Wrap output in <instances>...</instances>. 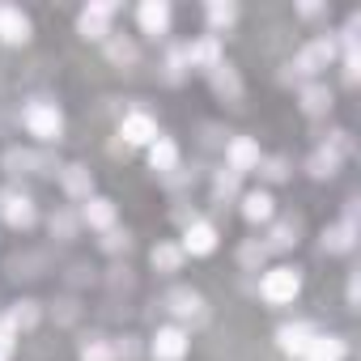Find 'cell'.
I'll return each mask as SVG.
<instances>
[{"label": "cell", "mask_w": 361, "mask_h": 361, "mask_svg": "<svg viewBox=\"0 0 361 361\" xmlns=\"http://www.w3.org/2000/svg\"><path fill=\"white\" fill-rule=\"evenodd\" d=\"M22 123H26V132H30V136L47 140V145L64 136V115H60V106H56V102H47V98H35V102L22 111Z\"/></svg>", "instance_id": "1"}, {"label": "cell", "mask_w": 361, "mask_h": 361, "mask_svg": "<svg viewBox=\"0 0 361 361\" xmlns=\"http://www.w3.org/2000/svg\"><path fill=\"white\" fill-rule=\"evenodd\" d=\"M259 293H264V302L285 306V302H293V298L302 293V272H298V268H272V272H264Z\"/></svg>", "instance_id": "2"}, {"label": "cell", "mask_w": 361, "mask_h": 361, "mask_svg": "<svg viewBox=\"0 0 361 361\" xmlns=\"http://www.w3.org/2000/svg\"><path fill=\"white\" fill-rule=\"evenodd\" d=\"M331 60H336V39H331V35H319V39H310V43L298 51L293 73H302V77H319Z\"/></svg>", "instance_id": "3"}, {"label": "cell", "mask_w": 361, "mask_h": 361, "mask_svg": "<svg viewBox=\"0 0 361 361\" xmlns=\"http://www.w3.org/2000/svg\"><path fill=\"white\" fill-rule=\"evenodd\" d=\"M0 217H5L13 230H30V226L39 221L35 200H30L26 192H0Z\"/></svg>", "instance_id": "4"}, {"label": "cell", "mask_w": 361, "mask_h": 361, "mask_svg": "<svg viewBox=\"0 0 361 361\" xmlns=\"http://www.w3.org/2000/svg\"><path fill=\"white\" fill-rule=\"evenodd\" d=\"M111 18H115V5H111V0L85 5L81 18H77V35H81V39H106V35H111Z\"/></svg>", "instance_id": "5"}, {"label": "cell", "mask_w": 361, "mask_h": 361, "mask_svg": "<svg viewBox=\"0 0 361 361\" xmlns=\"http://www.w3.org/2000/svg\"><path fill=\"white\" fill-rule=\"evenodd\" d=\"M0 43H9V47L30 43V18L13 5H0Z\"/></svg>", "instance_id": "6"}, {"label": "cell", "mask_w": 361, "mask_h": 361, "mask_svg": "<svg viewBox=\"0 0 361 361\" xmlns=\"http://www.w3.org/2000/svg\"><path fill=\"white\" fill-rule=\"evenodd\" d=\"M153 357H157V361H183V357H188V331H183V327H157V336H153Z\"/></svg>", "instance_id": "7"}, {"label": "cell", "mask_w": 361, "mask_h": 361, "mask_svg": "<svg viewBox=\"0 0 361 361\" xmlns=\"http://www.w3.org/2000/svg\"><path fill=\"white\" fill-rule=\"evenodd\" d=\"M119 136H123V145H153L161 132H157L153 115H145V111H132V115H123V123H119Z\"/></svg>", "instance_id": "8"}, {"label": "cell", "mask_w": 361, "mask_h": 361, "mask_svg": "<svg viewBox=\"0 0 361 361\" xmlns=\"http://www.w3.org/2000/svg\"><path fill=\"white\" fill-rule=\"evenodd\" d=\"M226 161H230L234 174H247V170L259 166V145H255L251 136H234V140L226 145Z\"/></svg>", "instance_id": "9"}, {"label": "cell", "mask_w": 361, "mask_h": 361, "mask_svg": "<svg viewBox=\"0 0 361 361\" xmlns=\"http://www.w3.org/2000/svg\"><path fill=\"white\" fill-rule=\"evenodd\" d=\"M314 340V327L310 323H285L281 331H276V344H281V353L285 357H293V361H302V353H306V344Z\"/></svg>", "instance_id": "10"}, {"label": "cell", "mask_w": 361, "mask_h": 361, "mask_svg": "<svg viewBox=\"0 0 361 361\" xmlns=\"http://www.w3.org/2000/svg\"><path fill=\"white\" fill-rule=\"evenodd\" d=\"M344 357H348L344 336H323V331H314V340L302 353V361H344Z\"/></svg>", "instance_id": "11"}, {"label": "cell", "mask_w": 361, "mask_h": 361, "mask_svg": "<svg viewBox=\"0 0 361 361\" xmlns=\"http://www.w3.org/2000/svg\"><path fill=\"white\" fill-rule=\"evenodd\" d=\"M209 81H213V94L217 98H226V102H238L243 98V77H238V68L234 64H217V68H209Z\"/></svg>", "instance_id": "12"}, {"label": "cell", "mask_w": 361, "mask_h": 361, "mask_svg": "<svg viewBox=\"0 0 361 361\" xmlns=\"http://www.w3.org/2000/svg\"><path fill=\"white\" fill-rule=\"evenodd\" d=\"M217 251V230L209 221H192L183 230V255H213Z\"/></svg>", "instance_id": "13"}, {"label": "cell", "mask_w": 361, "mask_h": 361, "mask_svg": "<svg viewBox=\"0 0 361 361\" xmlns=\"http://www.w3.org/2000/svg\"><path fill=\"white\" fill-rule=\"evenodd\" d=\"M188 64L192 68H217L221 64V39L217 35H204V39H196V43H188Z\"/></svg>", "instance_id": "14"}, {"label": "cell", "mask_w": 361, "mask_h": 361, "mask_svg": "<svg viewBox=\"0 0 361 361\" xmlns=\"http://www.w3.org/2000/svg\"><path fill=\"white\" fill-rule=\"evenodd\" d=\"M166 306H170V314H178V319H204V298H200L196 289H170V293H166Z\"/></svg>", "instance_id": "15"}, {"label": "cell", "mask_w": 361, "mask_h": 361, "mask_svg": "<svg viewBox=\"0 0 361 361\" xmlns=\"http://www.w3.org/2000/svg\"><path fill=\"white\" fill-rule=\"evenodd\" d=\"M81 221L90 226V230H115V204L106 200V196H90L85 200V209H81Z\"/></svg>", "instance_id": "16"}, {"label": "cell", "mask_w": 361, "mask_h": 361, "mask_svg": "<svg viewBox=\"0 0 361 361\" xmlns=\"http://www.w3.org/2000/svg\"><path fill=\"white\" fill-rule=\"evenodd\" d=\"M140 30L153 35V39H161L170 30V5L166 0H145L140 5Z\"/></svg>", "instance_id": "17"}, {"label": "cell", "mask_w": 361, "mask_h": 361, "mask_svg": "<svg viewBox=\"0 0 361 361\" xmlns=\"http://www.w3.org/2000/svg\"><path fill=\"white\" fill-rule=\"evenodd\" d=\"M60 183H64V192L73 200H90L94 196V174H90V166H64L60 170Z\"/></svg>", "instance_id": "18"}, {"label": "cell", "mask_w": 361, "mask_h": 361, "mask_svg": "<svg viewBox=\"0 0 361 361\" xmlns=\"http://www.w3.org/2000/svg\"><path fill=\"white\" fill-rule=\"evenodd\" d=\"M353 243H357V226H348V221H336V226L323 230V251L327 255H344V251H353Z\"/></svg>", "instance_id": "19"}, {"label": "cell", "mask_w": 361, "mask_h": 361, "mask_svg": "<svg viewBox=\"0 0 361 361\" xmlns=\"http://www.w3.org/2000/svg\"><path fill=\"white\" fill-rule=\"evenodd\" d=\"M340 161H344V153H340V149H331V145H319V149L310 153L306 170H310L314 178H331V174L340 170Z\"/></svg>", "instance_id": "20"}, {"label": "cell", "mask_w": 361, "mask_h": 361, "mask_svg": "<svg viewBox=\"0 0 361 361\" xmlns=\"http://www.w3.org/2000/svg\"><path fill=\"white\" fill-rule=\"evenodd\" d=\"M149 166H153L157 174H170V170L178 166V145L166 140V136H157V140L149 145Z\"/></svg>", "instance_id": "21"}, {"label": "cell", "mask_w": 361, "mask_h": 361, "mask_svg": "<svg viewBox=\"0 0 361 361\" xmlns=\"http://www.w3.org/2000/svg\"><path fill=\"white\" fill-rule=\"evenodd\" d=\"M331 102H336V98H331V90H327V85H319V81L302 90V111H306V115H314V119H319V115H327V111H331Z\"/></svg>", "instance_id": "22"}, {"label": "cell", "mask_w": 361, "mask_h": 361, "mask_svg": "<svg viewBox=\"0 0 361 361\" xmlns=\"http://www.w3.org/2000/svg\"><path fill=\"white\" fill-rule=\"evenodd\" d=\"M106 60L119 64V68H132V64L140 60V51H136V43H132L128 35H115V39L106 43Z\"/></svg>", "instance_id": "23"}, {"label": "cell", "mask_w": 361, "mask_h": 361, "mask_svg": "<svg viewBox=\"0 0 361 361\" xmlns=\"http://www.w3.org/2000/svg\"><path fill=\"white\" fill-rule=\"evenodd\" d=\"M149 259H153V268H157V272H178V268H183V247H174V243H157V247L149 251Z\"/></svg>", "instance_id": "24"}, {"label": "cell", "mask_w": 361, "mask_h": 361, "mask_svg": "<svg viewBox=\"0 0 361 361\" xmlns=\"http://www.w3.org/2000/svg\"><path fill=\"white\" fill-rule=\"evenodd\" d=\"M0 166H5V174H35V149H5V157H0Z\"/></svg>", "instance_id": "25"}, {"label": "cell", "mask_w": 361, "mask_h": 361, "mask_svg": "<svg viewBox=\"0 0 361 361\" xmlns=\"http://www.w3.org/2000/svg\"><path fill=\"white\" fill-rule=\"evenodd\" d=\"M243 217L247 221H272V196L268 192H247L243 196Z\"/></svg>", "instance_id": "26"}, {"label": "cell", "mask_w": 361, "mask_h": 361, "mask_svg": "<svg viewBox=\"0 0 361 361\" xmlns=\"http://www.w3.org/2000/svg\"><path fill=\"white\" fill-rule=\"evenodd\" d=\"M238 22V5H230V0H213L209 5V26L213 30H230Z\"/></svg>", "instance_id": "27"}, {"label": "cell", "mask_w": 361, "mask_h": 361, "mask_svg": "<svg viewBox=\"0 0 361 361\" xmlns=\"http://www.w3.org/2000/svg\"><path fill=\"white\" fill-rule=\"evenodd\" d=\"M9 319H13V327H18V331H30V327L39 323V302H30V298H22V302H13V310H9Z\"/></svg>", "instance_id": "28"}, {"label": "cell", "mask_w": 361, "mask_h": 361, "mask_svg": "<svg viewBox=\"0 0 361 361\" xmlns=\"http://www.w3.org/2000/svg\"><path fill=\"white\" fill-rule=\"evenodd\" d=\"M238 178H243V174H234L230 166L217 170V178H213V196H217V200H234V196H238Z\"/></svg>", "instance_id": "29"}, {"label": "cell", "mask_w": 361, "mask_h": 361, "mask_svg": "<svg viewBox=\"0 0 361 361\" xmlns=\"http://www.w3.org/2000/svg\"><path fill=\"white\" fill-rule=\"evenodd\" d=\"M268 251H289V247H298V226L293 221H281L276 230H272V243H264Z\"/></svg>", "instance_id": "30"}, {"label": "cell", "mask_w": 361, "mask_h": 361, "mask_svg": "<svg viewBox=\"0 0 361 361\" xmlns=\"http://www.w3.org/2000/svg\"><path fill=\"white\" fill-rule=\"evenodd\" d=\"M255 170L268 178V183H281V178H289V161H285V157H268V161H259Z\"/></svg>", "instance_id": "31"}, {"label": "cell", "mask_w": 361, "mask_h": 361, "mask_svg": "<svg viewBox=\"0 0 361 361\" xmlns=\"http://www.w3.org/2000/svg\"><path fill=\"white\" fill-rule=\"evenodd\" d=\"M81 361H115L111 340H90V344H81Z\"/></svg>", "instance_id": "32"}, {"label": "cell", "mask_w": 361, "mask_h": 361, "mask_svg": "<svg viewBox=\"0 0 361 361\" xmlns=\"http://www.w3.org/2000/svg\"><path fill=\"white\" fill-rule=\"evenodd\" d=\"M166 68H170V81H178L192 64H188V47H170V56H166Z\"/></svg>", "instance_id": "33"}, {"label": "cell", "mask_w": 361, "mask_h": 361, "mask_svg": "<svg viewBox=\"0 0 361 361\" xmlns=\"http://www.w3.org/2000/svg\"><path fill=\"white\" fill-rule=\"evenodd\" d=\"M51 234L64 238V243L77 238V217H73V213H56V217H51Z\"/></svg>", "instance_id": "34"}, {"label": "cell", "mask_w": 361, "mask_h": 361, "mask_svg": "<svg viewBox=\"0 0 361 361\" xmlns=\"http://www.w3.org/2000/svg\"><path fill=\"white\" fill-rule=\"evenodd\" d=\"M238 259H243V268H255V272H259V264L268 259V247H264V243H247V247L238 251Z\"/></svg>", "instance_id": "35"}, {"label": "cell", "mask_w": 361, "mask_h": 361, "mask_svg": "<svg viewBox=\"0 0 361 361\" xmlns=\"http://www.w3.org/2000/svg\"><path fill=\"white\" fill-rule=\"evenodd\" d=\"M111 353H115V361H136L140 357V344H136V336H119L111 344Z\"/></svg>", "instance_id": "36"}, {"label": "cell", "mask_w": 361, "mask_h": 361, "mask_svg": "<svg viewBox=\"0 0 361 361\" xmlns=\"http://www.w3.org/2000/svg\"><path fill=\"white\" fill-rule=\"evenodd\" d=\"M13 340H18L13 319H9V314H0V353H5V357H13Z\"/></svg>", "instance_id": "37"}, {"label": "cell", "mask_w": 361, "mask_h": 361, "mask_svg": "<svg viewBox=\"0 0 361 361\" xmlns=\"http://www.w3.org/2000/svg\"><path fill=\"white\" fill-rule=\"evenodd\" d=\"M102 247H106L111 255H119V251H128V247H132V234H128V230H106Z\"/></svg>", "instance_id": "38"}, {"label": "cell", "mask_w": 361, "mask_h": 361, "mask_svg": "<svg viewBox=\"0 0 361 361\" xmlns=\"http://www.w3.org/2000/svg\"><path fill=\"white\" fill-rule=\"evenodd\" d=\"M111 285H115V289H119V285H123V289H132V276H128V268H111Z\"/></svg>", "instance_id": "39"}, {"label": "cell", "mask_w": 361, "mask_h": 361, "mask_svg": "<svg viewBox=\"0 0 361 361\" xmlns=\"http://www.w3.org/2000/svg\"><path fill=\"white\" fill-rule=\"evenodd\" d=\"M298 13H302V18H319V13H327V9H323V5H298Z\"/></svg>", "instance_id": "40"}, {"label": "cell", "mask_w": 361, "mask_h": 361, "mask_svg": "<svg viewBox=\"0 0 361 361\" xmlns=\"http://www.w3.org/2000/svg\"><path fill=\"white\" fill-rule=\"evenodd\" d=\"M0 361H9V357H5V353H0Z\"/></svg>", "instance_id": "41"}]
</instances>
